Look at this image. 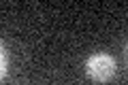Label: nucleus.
Instances as JSON below:
<instances>
[{"label": "nucleus", "mask_w": 128, "mask_h": 85, "mask_svg": "<svg viewBox=\"0 0 128 85\" xmlns=\"http://www.w3.org/2000/svg\"><path fill=\"white\" fill-rule=\"evenodd\" d=\"M83 68H86V75L90 79L98 81V83H107L118 72V62H115L113 55L105 53V51H96V53L88 55Z\"/></svg>", "instance_id": "1"}, {"label": "nucleus", "mask_w": 128, "mask_h": 85, "mask_svg": "<svg viewBox=\"0 0 128 85\" xmlns=\"http://www.w3.org/2000/svg\"><path fill=\"white\" fill-rule=\"evenodd\" d=\"M6 68H9V58H6V49H4V45L0 43V81L4 79Z\"/></svg>", "instance_id": "2"}]
</instances>
